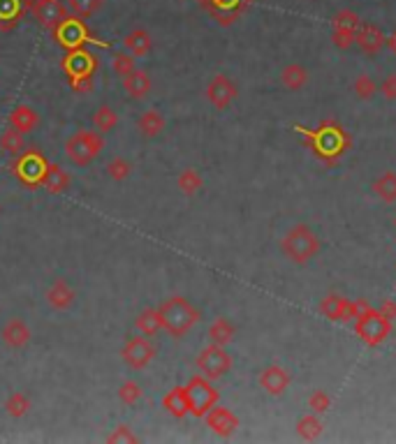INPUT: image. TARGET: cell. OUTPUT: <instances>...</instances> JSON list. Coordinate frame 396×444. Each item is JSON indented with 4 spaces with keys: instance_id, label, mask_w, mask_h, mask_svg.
<instances>
[{
    "instance_id": "6da1fadb",
    "label": "cell",
    "mask_w": 396,
    "mask_h": 444,
    "mask_svg": "<svg viewBox=\"0 0 396 444\" xmlns=\"http://www.w3.org/2000/svg\"><path fill=\"white\" fill-rule=\"evenodd\" d=\"M158 310H160V320H163V331L170 333L172 338L185 336L202 317L199 310L192 306L188 299L179 294L163 299V304L158 306Z\"/></svg>"
},
{
    "instance_id": "7a4b0ae2",
    "label": "cell",
    "mask_w": 396,
    "mask_h": 444,
    "mask_svg": "<svg viewBox=\"0 0 396 444\" xmlns=\"http://www.w3.org/2000/svg\"><path fill=\"white\" fill-rule=\"evenodd\" d=\"M65 157L77 167H88L105 150V137L98 130H77L65 139Z\"/></svg>"
},
{
    "instance_id": "3957f363",
    "label": "cell",
    "mask_w": 396,
    "mask_h": 444,
    "mask_svg": "<svg viewBox=\"0 0 396 444\" xmlns=\"http://www.w3.org/2000/svg\"><path fill=\"white\" fill-rule=\"evenodd\" d=\"M320 253V239L308 224H294L283 239V255L294 264H306Z\"/></svg>"
},
{
    "instance_id": "277c9868",
    "label": "cell",
    "mask_w": 396,
    "mask_h": 444,
    "mask_svg": "<svg viewBox=\"0 0 396 444\" xmlns=\"http://www.w3.org/2000/svg\"><path fill=\"white\" fill-rule=\"evenodd\" d=\"M390 331H392V320H387L378 308H364L355 317V333L368 347H378L380 342H385Z\"/></svg>"
},
{
    "instance_id": "5b68a950",
    "label": "cell",
    "mask_w": 396,
    "mask_h": 444,
    "mask_svg": "<svg viewBox=\"0 0 396 444\" xmlns=\"http://www.w3.org/2000/svg\"><path fill=\"white\" fill-rule=\"evenodd\" d=\"M195 366H197L199 375H204L206 380L214 382V380H221V377H225L227 373H230L234 364H232V356L227 354V349L223 345L211 342V345H206L197 354Z\"/></svg>"
},
{
    "instance_id": "8992f818",
    "label": "cell",
    "mask_w": 396,
    "mask_h": 444,
    "mask_svg": "<svg viewBox=\"0 0 396 444\" xmlns=\"http://www.w3.org/2000/svg\"><path fill=\"white\" fill-rule=\"evenodd\" d=\"M185 391H188L190 400V414L197 419H204L209 409L218 403V391L211 380H206L204 375H192L190 382L185 384Z\"/></svg>"
},
{
    "instance_id": "52a82bcc",
    "label": "cell",
    "mask_w": 396,
    "mask_h": 444,
    "mask_svg": "<svg viewBox=\"0 0 396 444\" xmlns=\"http://www.w3.org/2000/svg\"><path fill=\"white\" fill-rule=\"evenodd\" d=\"M121 356L132 371H144V368L156 359V345L146 336H132L125 340Z\"/></svg>"
},
{
    "instance_id": "ba28073f",
    "label": "cell",
    "mask_w": 396,
    "mask_h": 444,
    "mask_svg": "<svg viewBox=\"0 0 396 444\" xmlns=\"http://www.w3.org/2000/svg\"><path fill=\"white\" fill-rule=\"evenodd\" d=\"M204 95H206L209 104H211L214 109L225 112V109L237 100L239 88H237V83L227 77V74H216V77H211V81L206 83Z\"/></svg>"
},
{
    "instance_id": "9c48e42d",
    "label": "cell",
    "mask_w": 396,
    "mask_h": 444,
    "mask_svg": "<svg viewBox=\"0 0 396 444\" xmlns=\"http://www.w3.org/2000/svg\"><path fill=\"white\" fill-rule=\"evenodd\" d=\"M361 19L350 10H341L336 12V16L332 19V40L339 49H350L355 44V35L359 28Z\"/></svg>"
},
{
    "instance_id": "30bf717a",
    "label": "cell",
    "mask_w": 396,
    "mask_h": 444,
    "mask_svg": "<svg viewBox=\"0 0 396 444\" xmlns=\"http://www.w3.org/2000/svg\"><path fill=\"white\" fill-rule=\"evenodd\" d=\"M0 340H3V345L7 349L19 352V349H26L30 345L33 331H30L26 320H21V317H10V320L3 324V329H0Z\"/></svg>"
},
{
    "instance_id": "8fae6325",
    "label": "cell",
    "mask_w": 396,
    "mask_h": 444,
    "mask_svg": "<svg viewBox=\"0 0 396 444\" xmlns=\"http://www.w3.org/2000/svg\"><path fill=\"white\" fill-rule=\"evenodd\" d=\"M364 308H368L366 304H352V301L343 299L339 294H330L325 296V301L320 304V310H322L325 317H330L334 322H348L355 320V317L361 313Z\"/></svg>"
},
{
    "instance_id": "7c38bea8",
    "label": "cell",
    "mask_w": 396,
    "mask_h": 444,
    "mask_svg": "<svg viewBox=\"0 0 396 444\" xmlns=\"http://www.w3.org/2000/svg\"><path fill=\"white\" fill-rule=\"evenodd\" d=\"M45 299H47V306L52 310H56V313H65V310H70L74 304H77V292H74V287L65 278H56L47 287Z\"/></svg>"
},
{
    "instance_id": "4fadbf2b",
    "label": "cell",
    "mask_w": 396,
    "mask_h": 444,
    "mask_svg": "<svg viewBox=\"0 0 396 444\" xmlns=\"http://www.w3.org/2000/svg\"><path fill=\"white\" fill-rule=\"evenodd\" d=\"M206 419V426L211 428L216 435H221V438H230V435L237 433L239 428V416L232 412V409H227L223 405H214L209 412L204 414Z\"/></svg>"
},
{
    "instance_id": "5bb4252c",
    "label": "cell",
    "mask_w": 396,
    "mask_h": 444,
    "mask_svg": "<svg viewBox=\"0 0 396 444\" xmlns=\"http://www.w3.org/2000/svg\"><path fill=\"white\" fill-rule=\"evenodd\" d=\"M35 19L40 26H45L47 30H58L63 26V23L67 21V14H70V10H67V5L61 3V0H49V3L35 7Z\"/></svg>"
},
{
    "instance_id": "9a60e30c",
    "label": "cell",
    "mask_w": 396,
    "mask_h": 444,
    "mask_svg": "<svg viewBox=\"0 0 396 444\" xmlns=\"http://www.w3.org/2000/svg\"><path fill=\"white\" fill-rule=\"evenodd\" d=\"M355 44L366 56H375V54H380L385 49L387 37H385V32L380 28L373 26V23H359L357 35H355Z\"/></svg>"
},
{
    "instance_id": "2e32d148",
    "label": "cell",
    "mask_w": 396,
    "mask_h": 444,
    "mask_svg": "<svg viewBox=\"0 0 396 444\" xmlns=\"http://www.w3.org/2000/svg\"><path fill=\"white\" fill-rule=\"evenodd\" d=\"M257 382H260V387H262L269 396H281V393L290 387V382H292V377L290 373L285 371L283 366H267L262 373H260L257 377Z\"/></svg>"
},
{
    "instance_id": "e0dca14e",
    "label": "cell",
    "mask_w": 396,
    "mask_h": 444,
    "mask_svg": "<svg viewBox=\"0 0 396 444\" xmlns=\"http://www.w3.org/2000/svg\"><path fill=\"white\" fill-rule=\"evenodd\" d=\"M121 86L125 90V95L132 100H144L151 90H153V79L146 70H132L128 77L121 79Z\"/></svg>"
},
{
    "instance_id": "ac0fdd59",
    "label": "cell",
    "mask_w": 396,
    "mask_h": 444,
    "mask_svg": "<svg viewBox=\"0 0 396 444\" xmlns=\"http://www.w3.org/2000/svg\"><path fill=\"white\" fill-rule=\"evenodd\" d=\"M167 128L165 116L158 112V109H144L137 119V132L146 139H156L158 135H163Z\"/></svg>"
},
{
    "instance_id": "d6986e66",
    "label": "cell",
    "mask_w": 396,
    "mask_h": 444,
    "mask_svg": "<svg viewBox=\"0 0 396 444\" xmlns=\"http://www.w3.org/2000/svg\"><path fill=\"white\" fill-rule=\"evenodd\" d=\"M40 125V114L30 104H16L10 114V128L19 130L21 135H30Z\"/></svg>"
},
{
    "instance_id": "ffe728a7",
    "label": "cell",
    "mask_w": 396,
    "mask_h": 444,
    "mask_svg": "<svg viewBox=\"0 0 396 444\" xmlns=\"http://www.w3.org/2000/svg\"><path fill=\"white\" fill-rule=\"evenodd\" d=\"M163 409L174 419H183L185 414H190V400L185 387H174L167 391L163 398Z\"/></svg>"
},
{
    "instance_id": "44dd1931",
    "label": "cell",
    "mask_w": 396,
    "mask_h": 444,
    "mask_svg": "<svg viewBox=\"0 0 396 444\" xmlns=\"http://www.w3.org/2000/svg\"><path fill=\"white\" fill-rule=\"evenodd\" d=\"M123 49L128 54H132L134 58H144L151 54V49H153V37H151V32L144 28H134L123 37Z\"/></svg>"
},
{
    "instance_id": "7402d4cb",
    "label": "cell",
    "mask_w": 396,
    "mask_h": 444,
    "mask_svg": "<svg viewBox=\"0 0 396 444\" xmlns=\"http://www.w3.org/2000/svg\"><path fill=\"white\" fill-rule=\"evenodd\" d=\"M70 174H67L63 167L58 164H47L45 174H42V186H45L52 195H61V192H65L67 188H70Z\"/></svg>"
},
{
    "instance_id": "603a6c76",
    "label": "cell",
    "mask_w": 396,
    "mask_h": 444,
    "mask_svg": "<svg viewBox=\"0 0 396 444\" xmlns=\"http://www.w3.org/2000/svg\"><path fill=\"white\" fill-rule=\"evenodd\" d=\"M134 329H137L141 336H156L158 331H163V320H160V310L158 308H144L134 320Z\"/></svg>"
},
{
    "instance_id": "cb8c5ba5",
    "label": "cell",
    "mask_w": 396,
    "mask_h": 444,
    "mask_svg": "<svg viewBox=\"0 0 396 444\" xmlns=\"http://www.w3.org/2000/svg\"><path fill=\"white\" fill-rule=\"evenodd\" d=\"M93 125H95L98 132H112L119 128V112L112 104H100L95 112H93Z\"/></svg>"
},
{
    "instance_id": "d4e9b609",
    "label": "cell",
    "mask_w": 396,
    "mask_h": 444,
    "mask_svg": "<svg viewBox=\"0 0 396 444\" xmlns=\"http://www.w3.org/2000/svg\"><path fill=\"white\" fill-rule=\"evenodd\" d=\"M234 333H237V326H234L227 317H218V320L211 322L209 326V340L216 342V345H230Z\"/></svg>"
},
{
    "instance_id": "484cf974",
    "label": "cell",
    "mask_w": 396,
    "mask_h": 444,
    "mask_svg": "<svg viewBox=\"0 0 396 444\" xmlns=\"http://www.w3.org/2000/svg\"><path fill=\"white\" fill-rule=\"evenodd\" d=\"M0 150L10 157H19L23 155V150H26V139H23L19 130L7 128L3 135H0Z\"/></svg>"
},
{
    "instance_id": "4316f807",
    "label": "cell",
    "mask_w": 396,
    "mask_h": 444,
    "mask_svg": "<svg viewBox=\"0 0 396 444\" xmlns=\"http://www.w3.org/2000/svg\"><path fill=\"white\" fill-rule=\"evenodd\" d=\"M176 186H179L181 195L192 197V195H197L202 188H204V179H202V174L195 169V167H188V169H183L179 174V179H176Z\"/></svg>"
},
{
    "instance_id": "83f0119b",
    "label": "cell",
    "mask_w": 396,
    "mask_h": 444,
    "mask_svg": "<svg viewBox=\"0 0 396 444\" xmlns=\"http://www.w3.org/2000/svg\"><path fill=\"white\" fill-rule=\"evenodd\" d=\"M281 81L285 88L290 90H301L308 83V70L301 68V65L292 63V65H285L283 72H281Z\"/></svg>"
},
{
    "instance_id": "f1b7e54d",
    "label": "cell",
    "mask_w": 396,
    "mask_h": 444,
    "mask_svg": "<svg viewBox=\"0 0 396 444\" xmlns=\"http://www.w3.org/2000/svg\"><path fill=\"white\" fill-rule=\"evenodd\" d=\"M3 407H5V412L10 414L12 419H23V416L30 412L33 403H30V398L23 391H12L10 396L5 398V405Z\"/></svg>"
},
{
    "instance_id": "f546056e",
    "label": "cell",
    "mask_w": 396,
    "mask_h": 444,
    "mask_svg": "<svg viewBox=\"0 0 396 444\" xmlns=\"http://www.w3.org/2000/svg\"><path fill=\"white\" fill-rule=\"evenodd\" d=\"M322 431H325V426H322V421H320V414H315V412L301 416L297 421V435L301 440H308V442L318 440L320 435H322Z\"/></svg>"
},
{
    "instance_id": "4dcf8cb0",
    "label": "cell",
    "mask_w": 396,
    "mask_h": 444,
    "mask_svg": "<svg viewBox=\"0 0 396 444\" xmlns=\"http://www.w3.org/2000/svg\"><path fill=\"white\" fill-rule=\"evenodd\" d=\"M65 5L77 19H91L105 7V0H65Z\"/></svg>"
},
{
    "instance_id": "1f68e13d",
    "label": "cell",
    "mask_w": 396,
    "mask_h": 444,
    "mask_svg": "<svg viewBox=\"0 0 396 444\" xmlns=\"http://www.w3.org/2000/svg\"><path fill=\"white\" fill-rule=\"evenodd\" d=\"M107 176L112 181H116V183H123V181H128L130 176H132V169H134V164L128 160V157H123V155H116V157H112V160L107 162Z\"/></svg>"
},
{
    "instance_id": "d6a6232c",
    "label": "cell",
    "mask_w": 396,
    "mask_h": 444,
    "mask_svg": "<svg viewBox=\"0 0 396 444\" xmlns=\"http://www.w3.org/2000/svg\"><path fill=\"white\" fill-rule=\"evenodd\" d=\"M373 190H375V195L383 199V202L394 204L396 202V174L394 172H385L383 176H378L375 183H373Z\"/></svg>"
},
{
    "instance_id": "836d02e7",
    "label": "cell",
    "mask_w": 396,
    "mask_h": 444,
    "mask_svg": "<svg viewBox=\"0 0 396 444\" xmlns=\"http://www.w3.org/2000/svg\"><path fill=\"white\" fill-rule=\"evenodd\" d=\"M141 396H144V391H141V384L134 382V380H125L121 387H119V400H121L123 405L139 403Z\"/></svg>"
},
{
    "instance_id": "e575fe53",
    "label": "cell",
    "mask_w": 396,
    "mask_h": 444,
    "mask_svg": "<svg viewBox=\"0 0 396 444\" xmlns=\"http://www.w3.org/2000/svg\"><path fill=\"white\" fill-rule=\"evenodd\" d=\"M112 70L119 74V77H128L132 70H137V63H134V56L128 52H119L112 56Z\"/></svg>"
},
{
    "instance_id": "d590c367",
    "label": "cell",
    "mask_w": 396,
    "mask_h": 444,
    "mask_svg": "<svg viewBox=\"0 0 396 444\" xmlns=\"http://www.w3.org/2000/svg\"><path fill=\"white\" fill-rule=\"evenodd\" d=\"M355 95L359 100H371L375 93H378V81L371 77V74H359V77L355 79Z\"/></svg>"
},
{
    "instance_id": "8d00e7d4",
    "label": "cell",
    "mask_w": 396,
    "mask_h": 444,
    "mask_svg": "<svg viewBox=\"0 0 396 444\" xmlns=\"http://www.w3.org/2000/svg\"><path fill=\"white\" fill-rule=\"evenodd\" d=\"M105 440H107V442H112V444H130V442H139L137 435H134L130 426H125V424L116 426V428H114L112 433H109Z\"/></svg>"
},
{
    "instance_id": "74e56055",
    "label": "cell",
    "mask_w": 396,
    "mask_h": 444,
    "mask_svg": "<svg viewBox=\"0 0 396 444\" xmlns=\"http://www.w3.org/2000/svg\"><path fill=\"white\" fill-rule=\"evenodd\" d=\"M330 405H332V400H330V396H327L325 391H313L308 396V409H310V412L325 414L327 409H330Z\"/></svg>"
},
{
    "instance_id": "f35d334b",
    "label": "cell",
    "mask_w": 396,
    "mask_h": 444,
    "mask_svg": "<svg viewBox=\"0 0 396 444\" xmlns=\"http://www.w3.org/2000/svg\"><path fill=\"white\" fill-rule=\"evenodd\" d=\"M378 90H380L385 100H396V74H387V77L378 83Z\"/></svg>"
},
{
    "instance_id": "ab89813d",
    "label": "cell",
    "mask_w": 396,
    "mask_h": 444,
    "mask_svg": "<svg viewBox=\"0 0 396 444\" xmlns=\"http://www.w3.org/2000/svg\"><path fill=\"white\" fill-rule=\"evenodd\" d=\"M378 310H380V313L387 317V320H396V301L387 299V301H383V306L378 308Z\"/></svg>"
},
{
    "instance_id": "60d3db41",
    "label": "cell",
    "mask_w": 396,
    "mask_h": 444,
    "mask_svg": "<svg viewBox=\"0 0 396 444\" xmlns=\"http://www.w3.org/2000/svg\"><path fill=\"white\" fill-rule=\"evenodd\" d=\"M385 47H390V52L396 54V32H394L392 37H387V44H385Z\"/></svg>"
},
{
    "instance_id": "b9f144b4",
    "label": "cell",
    "mask_w": 396,
    "mask_h": 444,
    "mask_svg": "<svg viewBox=\"0 0 396 444\" xmlns=\"http://www.w3.org/2000/svg\"><path fill=\"white\" fill-rule=\"evenodd\" d=\"M26 3L33 7V10H35V7H40V5H45V3H49V0H26Z\"/></svg>"
},
{
    "instance_id": "7bdbcfd3",
    "label": "cell",
    "mask_w": 396,
    "mask_h": 444,
    "mask_svg": "<svg viewBox=\"0 0 396 444\" xmlns=\"http://www.w3.org/2000/svg\"><path fill=\"white\" fill-rule=\"evenodd\" d=\"M394 224H396V217H394Z\"/></svg>"
}]
</instances>
